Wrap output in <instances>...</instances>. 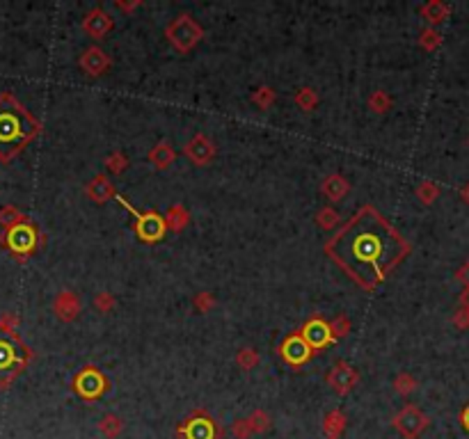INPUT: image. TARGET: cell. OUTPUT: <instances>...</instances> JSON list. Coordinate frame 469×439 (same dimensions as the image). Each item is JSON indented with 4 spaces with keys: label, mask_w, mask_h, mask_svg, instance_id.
<instances>
[{
    "label": "cell",
    "mask_w": 469,
    "mask_h": 439,
    "mask_svg": "<svg viewBox=\"0 0 469 439\" xmlns=\"http://www.w3.org/2000/svg\"><path fill=\"white\" fill-rule=\"evenodd\" d=\"M321 192L330 199V202H341V199L350 192V183L341 174H330L323 179Z\"/></svg>",
    "instance_id": "obj_18"
},
{
    "label": "cell",
    "mask_w": 469,
    "mask_h": 439,
    "mask_svg": "<svg viewBox=\"0 0 469 439\" xmlns=\"http://www.w3.org/2000/svg\"><path fill=\"white\" fill-rule=\"evenodd\" d=\"M343 430H346V414L339 410L327 412L325 419H323V433H325L330 439H339Z\"/></svg>",
    "instance_id": "obj_23"
},
{
    "label": "cell",
    "mask_w": 469,
    "mask_h": 439,
    "mask_svg": "<svg viewBox=\"0 0 469 439\" xmlns=\"http://www.w3.org/2000/svg\"><path fill=\"white\" fill-rule=\"evenodd\" d=\"M357 382H359V373L350 364H346V361H336L332 371L327 373V384L339 396H348L350 391L357 387Z\"/></svg>",
    "instance_id": "obj_13"
},
{
    "label": "cell",
    "mask_w": 469,
    "mask_h": 439,
    "mask_svg": "<svg viewBox=\"0 0 469 439\" xmlns=\"http://www.w3.org/2000/svg\"><path fill=\"white\" fill-rule=\"evenodd\" d=\"M460 421H463V426L469 430V407H467V410L463 412V417H460Z\"/></svg>",
    "instance_id": "obj_43"
},
{
    "label": "cell",
    "mask_w": 469,
    "mask_h": 439,
    "mask_svg": "<svg viewBox=\"0 0 469 439\" xmlns=\"http://www.w3.org/2000/svg\"><path fill=\"white\" fill-rule=\"evenodd\" d=\"M325 254L364 291H375L401 264L407 248L405 238L371 204L352 218L325 243Z\"/></svg>",
    "instance_id": "obj_1"
},
{
    "label": "cell",
    "mask_w": 469,
    "mask_h": 439,
    "mask_svg": "<svg viewBox=\"0 0 469 439\" xmlns=\"http://www.w3.org/2000/svg\"><path fill=\"white\" fill-rule=\"evenodd\" d=\"M453 322H456V327H460V329H467L469 327V302L463 304L456 311V316H453Z\"/></svg>",
    "instance_id": "obj_39"
},
{
    "label": "cell",
    "mask_w": 469,
    "mask_h": 439,
    "mask_svg": "<svg viewBox=\"0 0 469 439\" xmlns=\"http://www.w3.org/2000/svg\"><path fill=\"white\" fill-rule=\"evenodd\" d=\"M296 103H298L300 110L309 112V110H314V107L318 105V96H316V92H314V89L305 87V89H300L296 94Z\"/></svg>",
    "instance_id": "obj_30"
},
{
    "label": "cell",
    "mask_w": 469,
    "mask_h": 439,
    "mask_svg": "<svg viewBox=\"0 0 469 439\" xmlns=\"http://www.w3.org/2000/svg\"><path fill=\"white\" fill-rule=\"evenodd\" d=\"M368 107L375 114H384L391 110V98L384 89H375L371 96H368Z\"/></svg>",
    "instance_id": "obj_26"
},
{
    "label": "cell",
    "mask_w": 469,
    "mask_h": 439,
    "mask_svg": "<svg viewBox=\"0 0 469 439\" xmlns=\"http://www.w3.org/2000/svg\"><path fill=\"white\" fill-rule=\"evenodd\" d=\"M53 311H56L60 320L71 322L78 318V313H80V298L76 295L74 291L58 293V298L53 300Z\"/></svg>",
    "instance_id": "obj_16"
},
{
    "label": "cell",
    "mask_w": 469,
    "mask_h": 439,
    "mask_svg": "<svg viewBox=\"0 0 469 439\" xmlns=\"http://www.w3.org/2000/svg\"><path fill=\"white\" fill-rule=\"evenodd\" d=\"M114 202H117L121 209H126L130 215H133V227H135V236L140 238L142 243H158L163 241L165 234H167V225H165V218L156 211H137L133 204L128 202L124 195H114Z\"/></svg>",
    "instance_id": "obj_4"
},
{
    "label": "cell",
    "mask_w": 469,
    "mask_h": 439,
    "mask_svg": "<svg viewBox=\"0 0 469 439\" xmlns=\"http://www.w3.org/2000/svg\"><path fill=\"white\" fill-rule=\"evenodd\" d=\"M163 218H165L167 229H172L174 234H179V231H183V229L188 227L190 213L186 211V206H183V204H172L170 209H167V213L163 215Z\"/></svg>",
    "instance_id": "obj_20"
},
{
    "label": "cell",
    "mask_w": 469,
    "mask_h": 439,
    "mask_svg": "<svg viewBox=\"0 0 469 439\" xmlns=\"http://www.w3.org/2000/svg\"><path fill=\"white\" fill-rule=\"evenodd\" d=\"M23 220H26V215H23L17 206H3V209H0V225L5 229H12L14 225H19Z\"/></svg>",
    "instance_id": "obj_29"
},
{
    "label": "cell",
    "mask_w": 469,
    "mask_h": 439,
    "mask_svg": "<svg viewBox=\"0 0 469 439\" xmlns=\"http://www.w3.org/2000/svg\"><path fill=\"white\" fill-rule=\"evenodd\" d=\"M339 213H336L334 209H330V206H325V209H321L318 215H316V225L321 229H332L339 225Z\"/></svg>",
    "instance_id": "obj_33"
},
{
    "label": "cell",
    "mask_w": 469,
    "mask_h": 439,
    "mask_svg": "<svg viewBox=\"0 0 469 439\" xmlns=\"http://www.w3.org/2000/svg\"><path fill=\"white\" fill-rule=\"evenodd\" d=\"M165 37L179 53H190L199 42H202L204 28L199 26L190 14H179V17L172 19L165 26Z\"/></svg>",
    "instance_id": "obj_5"
},
{
    "label": "cell",
    "mask_w": 469,
    "mask_h": 439,
    "mask_svg": "<svg viewBox=\"0 0 469 439\" xmlns=\"http://www.w3.org/2000/svg\"><path fill=\"white\" fill-rule=\"evenodd\" d=\"M428 423L430 419L417 405H405L394 417V428L398 430V435H403L405 439H417L428 428Z\"/></svg>",
    "instance_id": "obj_8"
},
{
    "label": "cell",
    "mask_w": 469,
    "mask_h": 439,
    "mask_svg": "<svg viewBox=\"0 0 469 439\" xmlns=\"http://www.w3.org/2000/svg\"><path fill=\"white\" fill-rule=\"evenodd\" d=\"M78 64H80V69L87 76L96 78V76H103L108 69H110L112 60H110V55H108L103 49H99V46H89V49L80 55V62Z\"/></svg>",
    "instance_id": "obj_15"
},
{
    "label": "cell",
    "mask_w": 469,
    "mask_h": 439,
    "mask_svg": "<svg viewBox=\"0 0 469 439\" xmlns=\"http://www.w3.org/2000/svg\"><path fill=\"white\" fill-rule=\"evenodd\" d=\"M449 5L442 3V0H430L424 7H421V17H424L430 26H440L449 19Z\"/></svg>",
    "instance_id": "obj_21"
},
{
    "label": "cell",
    "mask_w": 469,
    "mask_h": 439,
    "mask_svg": "<svg viewBox=\"0 0 469 439\" xmlns=\"http://www.w3.org/2000/svg\"><path fill=\"white\" fill-rule=\"evenodd\" d=\"M85 195L94 204H103V202H108V199H114L117 190H114L112 181L108 179L105 174H96L94 179H92L87 186H85Z\"/></svg>",
    "instance_id": "obj_17"
},
{
    "label": "cell",
    "mask_w": 469,
    "mask_h": 439,
    "mask_svg": "<svg viewBox=\"0 0 469 439\" xmlns=\"http://www.w3.org/2000/svg\"><path fill=\"white\" fill-rule=\"evenodd\" d=\"M467 146H469V137H467Z\"/></svg>",
    "instance_id": "obj_44"
},
{
    "label": "cell",
    "mask_w": 469,
    "mask_h": 439,
    "mask_svg": "<svg viewBox=\"0 0 469 439\" xmlns=\"http://www.w3.org/2000/svg\"><path fill=\"white\" fill-rule=\"evenodd\" d=\"M195 309L199 311V313H209L213 307H215V298L211 295L209 291H202V293H197V298H195Z\"/></svg>",
    "instance_id": "obj_35"
},
{
    "label": "cell",
    "mask_w": 469,
    "mask_h": 439,
    "mask_svg": "<svg viewBox=\"0 0 469 439\" xmlns=\"http://www.w3.org/2000/svg\"><path fill=\"white\" fill-rule=\"evenodd\" d=\"M174 158H176V153H174L172 144L167 142V140H160L156 146H151V151H149V156H147V160L156 169H167V167L174 163Z\"/></svg>",
    "instance_id": "obj_19"
},
{
    "label": "cell",
    "mask_w": 469,
    "mask_h": 439,
    "mask_svg": "<svg viewBox=\"0 0 469 439\" xmlns=\"http://www.w3.org/2000/svg\"><path fill=\"white\" fill-rule=\"evenodd\" d=\"M330 329H332L334 338L346 336V334L350 332V320L346 318V316H339V318H334L332 322H330Z\"/></svg>",
    "instance_id": "obj_37"
},
{
    "label": "cell",
    "mask_w": 469,
    "mask_h": 439,
    "mask_svg": "<svg viewBox=\"0 0 469 439\" xmlns=\"http://www.w3.org/2000/svg\"><path fill=\"white\" fill-rule=\"evenodd\" d=\"M117 5V10H121V12H133L135 7H140V0H135V3H114Z\"/></svg>",
    "instance_id": "obj_41"
},
{
    "label": "cell",
    "mask_w": 469,
    "mask_h": 439,
    "mask_svg": "<svg viewBox=\"0 0 469 439\" xmlns=\"http://www.w3.org/2000/svg\"><path fill=\"white\" fill-rule=\"evenodd\" d=\"M280 355H282V359L287 361V364H291L293 368H300L302 364H307L316 352L312 350V345L305 341L302 338V334L300 332H293V334H289L287 338L282 341V345H280Z\"/></svg>",
    "instance_id": "obj_10"
},
{
    "label": "cell",
    "mask_w": 469,
    "mask_h": 439,
    "mask_svg": "<svg viewBox=\"0 0 469 439\" xmlns=\"http://www.w3.org/2000/svg\"><path fill=\"white\" fill-rule=\"evenodd\" d=\"M414 389H417V380L410 373H398L394 377V391L398 396H410Z\"/></svg>",
    "instance_id": "obj_28"
},
{
    "label": "cell",
    "mask_w": 469,
    "mask_h": 439,
    "mask_svg": "<svg viewBox=\"0 0 469 439\" xmlns=\"http://www.w3.org/2000/svg\"><path fill=\"white\" fill-rule=\"evenodd\" d=\"M33 359V352L21 341L17 329L0 327V387H7L26 371L28 361Z\"/></svg>",
    "instance_id": "obj_3"
},
{
    "label": "cell",
    "mask_w": 469,
    "mask_h": 439,
    "mask_svg": "<svg viewBox=\"0 0 469 439\" xmlns=\"http://www.w3.org/2000/svg\"><path fill=\"white\" fill-rule=\"evenodd\" d=\"M300 334H302L305 341L312 345L314 352L327 348V345H332L336 341L334 334H332V329H330V322L323 320L321 316H314V318L307 320L305 327L300 329Z\"/></svg>",
    "instance_id": "obj_11"
},
{
    "label": "cell",
    "mask_w": 469,
    "mask_h": 439,
    "mask_svg": "<svg viewBox=\"0 0 469 439\" xmlns=\"http://www.w3.org/2000/svg\"><path fill=\"white\" fill-rule=\"evenodd\" d=\"M232 435L236 439H250L252 437V430H250V423L248 419H238L232 423Z\"/></svg>",
    "instance_id": "obj_38"
},
{
    "label": "cell",
    "mask_w": 469,
    "mask_h": 439,
    "mask_svg": "<svg viewBox=\"0 0 469 439\" xmlns=\"http://www.w3.org/2000/svg\"><path fill=\"white\" fill-rule=\"evenodd\" d=\"M417 197H419V202H421V204L430 206L437 197H440V188H437L435 183L424 181V183H419V186H417Z\"/></svg>",
    "instance_id": "obj_32"
},
{
    "label": "cell",
    "mask_w": 469,
    "mask_h": 439,
    "mask_svg": "<svg viewBox=\"0 0 469 439\" xmlns=\"http://www.w3.org/2000/svg\"><path fill=\"white\" fill-rule=\"evenodd\" d=\"M3 243L7 245V250L12 254H17L19 259L30 257L37 250V243H40V231L30 222L28 218L14 225L12 229H5Z\"/></svg>",
    "instance_id": "obj_6"
},
{
    "label": "cell",
    "mask_w": 469,
    "mask_h": 439,
    "mask_svg": "<svg viewBox=\"0 0 469 439\" xmlns=\"http://www.w3.org/2000/svg\"><path fill=\"white\" fill-rule=\"evenodd\" d=\"M236 364L243 368V371H250V368H255L261 364V355L255 350V348H241L236 355Z\"/></svg>",
    "instance_id": "obj_27"
},
{
    "label": "cell",
    "mask_w": 469,
    "mask_h": 439,
    "mask_svg": "<svg viewBox=\"0 0 469 439\" xmlns=\"http://www.w3.org/2000/svg\"><path fill=\"white\" fill-rule=\"evenodd\" d=\"M71 387L83 400H96V398H101L105 394L108 377L99 371L96 366H85V368H80V371L74 375Z\"/></svg>",
    "instance_id": "obj_7"
},
{
    "label": "cell",
    "mask_w": 469,
    "mask_h": 439,
    "mask_svg": "<svg viewBox=\"0 0 469 439\" xmlns=\"http://www.w3.org/2000/svg\"><path fill=\"white\" fill-rule=\"evenodd\" d=\"M103 163H105V167L110 169L112 174H121L128 167V158H126L124 151H112L110 156H105Z\"/></svg>",
    "instance_id": "obj_31"
},
{
    "label": "cell",
    "mask_w": 469,
    "mask_h": 439,
    "mask_svg": "<svg viewBox=\"0 0 469 439\" xmlns=\"http://www.w3.org/2000/svg\"><path fill=\"white\" fill-rule=\"evenodd\" d=\"M248 423H250V430L252 435H264L266 430H271L273 421H271V414L264 412V410H255L248 417Z\"/></svg>",
    "instance_id": "obj_24"
},
{
    "label": "cell",
    "mask_w": 469,
    "mask_h": 439,
    "mask_svg": "<svg viewBox=\"0 0 469 439\" xmlns=\"http://www.w3.org/2000/svg\"><path fill=\"white\" fill-rule=\"evenodd\" d=\"M112 28H114V19L103 7H94V10L87 12V17L83 19V30H85L92 40H103Z\"/></svg>",
    "instance_id": "obj_14"
},
{
    "label": "cell",
    "mask_w": 469,
    "mask_h": 439,
    "mask_svg": "<svg viewBox=\"0 0 469 439\" xmlns=\"http://www.w3.org/2000/svg\"><path fill=\"white\" fill-rule=\"evenodd\" d=\"M458 282L463 284V286L467 289V293H469V261L458 270Z\"/></svg>",
    "instance_id": "obj_40"
},
{
    "label": "cell",
    "mask_w": 469,
    "mask_h": 439,
    "mask_svg": "<svg viewBox=\"0 0 469 439\" xmlns=\"http://www.w3.org/2000/svg\"><path fill=\"white\" fill-rule=\"evenodd\" d=\"M460 197H463V202L469 206V183H467V186H465L463 190H460Z\"/></svg>",
    "instance_id": "obj_42"
},
{
    "label": "cell",
    "mask_w": 469,
    "mask_h": 439,
    "mask_svg": "<svg viewBox=\"0 0 469 439\" xmlns=\"http://www.w3.org/2000/svg\"><path fill=\"white\" fill-rule=\"evenodd\" d=\"M419 44L424 46L426 51H435L437 46L442 44V37H440V33H437L435 28H428V30H424V33H421Z\"/></svg>",
    "instance_id": "obj_34"
},
{
    "label": "cell",
    "mask_w": 469,
    "mask_h": 439,
    "mask_svg": "<svg viewBox=\"0 0 469 439\" xmlns=\"http://www.w3.org/2000/svg\"><path fill=\"white\" fill-rule=\"evenodd\" d=\"M114 298H112V293H99V295L94 298V307L101 313H108V311H112L114 309Z\"/></svg>",
    "instance_id": "obj_36"
},
{
    "label": "cell",
    "mask_w": 469,
    "mask_h": 439,
    "mask_svg": "<svg viewBox=\"0 0 469 439\" xmlns=\"http://www.w3.org/2000/svg\"><path fill=\"white\" fill-rule=\"evenodd\" d=\"M42 124L23 107L10 92L0 94V160L10 163L14 156L40 135Z\"/></svg>",
    "instance_id": "obj_2"
},
{
    "label": "cell",
    "mask_w": 469,
    "mask_h": 439,
    "mask_svg": "<svg viewBox=\"0 0 469 439\" xmlns=\"http://www.w3.org/2000/svg\"><path fill=\"white\" fill-rule=\"evenodd\" d=\"M176 433L183 435L186 439H220V428L209 414L199 410L197 414H192L186 423H181L176 428Z\"/></svg>",
    "instance_id": "obj_9"
},
{
    "label": "cell",
    "mask_w": 469,
    "mask_h": 439,
    "mask_svg": "<svg viewBox=\"0 0 469 439\" xmlns=\"http://www.w3.org/2000/svg\"><path fill=\"white\" fill-rule=\"evenodd\" d=\"M275 98H278V94H275L273 87H268V85H261V87L257 92H252V103H255L259 110H268Z\"/></svg>",
    "instance_id": "obj_25"
},
{
    "label": "cell",
    "mask_w": 469,
    "mask_h": 439,
    "mask_svg": "<svg viewBox=\"0 0 469 439\" xmlns=\"http://www.w3.org/2000/svg\"><path fill=\"white\" fill-rule=\"evenodd\" d=\"M124 419L119 417V414H103L101 419H99V433H101L105 439H117L121 433H124Z\"/></svg>",
    "instance_id": "obj_22"
},
{
    "label": "cell",
    "mask_w": 469,
    "mask_h": 439,
    "mask_svg": "<svg viewBox=\"0 0 469 439\" xmlns=\"http://www.w3.org/2000/svg\"><path fill=\"white\" fill-rule=\"evenodd\" d=\"M183 153H186V156L190 158L192 165L206 167V165L213 163L215 156H218V149H215V144L211 142L209 135L197 133L186 146H183Z\"/></svg>",
    "instance_id": "obj_12"
}]
</instances>
